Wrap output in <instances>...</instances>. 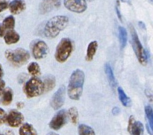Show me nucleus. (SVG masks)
Wrapping results in <instances>:
<instances>
[{
	"label": "nucleus",
	"mask_w": 153,
	"mask_h": 135,
	"mask_svg": "<svg viewBox=\"0 0 153 135\" xmlns=\"http://www.w3.org/2000/svg\"><path fill=\"white\" fill-rule=\"evenodd\" d=\"M68 24H69L68 17L64 15L54 16L45 23L43 28V35L48 38H56L62 30H64L66 28Z\"/></svg>",
	"instance_id": "nucleus-1"
},
{
	"label": "nucleus",
	"mask_w": 153,
	"mask_h": 135,
	"mask_svg": "<svg viewBox=\"0 0 153 135\" xmlns=\"http://www.w3.org/2000/svg\"><path fill=\"white\" fill-rule=\"evenodd\" d=\"M85 83V73L81 69L73 72L68 85V95L73 100H78L81 96Z\"/></svg>",
	"instance_id": "nucleus-2"
},
{
	"label": "nucleus",
	"mask_w": 153,
	"mask_h": 135,
	"mask_svg": "<svg viewBox=\"0 0 153 135\" xmlns=\"http://www.w3.org/2000/svg\"><path fill=\"white\" fill-rule=\"evenodd\" d=\"M129 30H130V33H131V44H132V47H133L134 52L136 55V57L141 64L146 65L148 61V53L143 49V45L139 39L136 30L132 26V25H129Z\"/></svg>",
	"instance_id": "nucleus-3"
},
{
	"label": "nucleus",
	"mask_w": 153,
	"mask_h": 135,
	"mask_svg": "<svg viewBox=\"0 0 153 135\" xmlns=\"http://www.w3.org/2000/svg\"><path fill=\"white\" fill-rule=\"evenodd\" d=\"M5 57L9 62L15 66H21L28 61L30 53L22 48H18L15 50H7Z\"/></svg>",
	"instance_id": "nucleus-4"
},
{
	"label": "nucleus",
	"mask_w": 153,
	"mask_h": 135,
	"mask_svg": "<svg viewBox=\"0 0 153 135\" xmlns=\"http://www.w3.org/2000/svg\"><path fill=\"white\" fill-rule=\"evenodd\" d=\"M74 49L73 42L69 38H63L58 43L55 51V59L59 63H64L68 60Z\"/></svg>",
	"instance_id": "nucleus-5"
},
{
	"label": "nucleus",
	"mask_w": 153,
	"mask_h": 135,
	"mask_svg": "<svg viewBox=\"0 0 153 135\" xmlns=\"http://www.w3.org/2000/svg\"><path fill=\"white\" fill-rule=\"evenodd\" d=\"M23 89L28 98L37 97L44 92V84L38 77H32L26 82Z\"/></svg>",
	"instance_id": "nucleus-6"
},
{
	"label": "nucleus",
	"mask_w": 153,
	"mask_h": 135,
	"mask_svg": "<svg viewBox=\"0 0 153 135\" xmlns=\"http://www.w3.org/2000/svg\"><path fill=\"white\" fill-rule=\"evenodd\" d=\"M64 5L69 11L74 13H83L87 9L85 0H64Z\"/></svg>",
	"instance_id": "nucleus-7"
},
{
	"label": "nucleus",
	"mask_w": 153,
	"mask_h": 135,
	"mask_svg": "<svg viewBox=\"0 0 153 135\" xmlns=\"http://www.w3.org/2000/svg\"><path fill=\"white\" fill-rule=\"evenodd\" d=\"M48 52H49V47L45 41H37L36 42L33 43L32 47V53L35 59H43L47 56Z\"/></svg>",
	"instance_id": "nucleus-8"
},
{
	"label": "nucleus",
	"mask_w": 153,
	"mask_h": 135,
	"mask_svg": "<svg viewBox=\"0 0 153 135\" xmlns=\"http://www.w3.org/2000/svg\"><path fill=\"white\" fill-rule=\"evenodd\" d=\"M67 114L66 111L64 110H61L55 114L54 117L51 119L50 122V127L53 131H58L62 128L66 123Z\"/></svg>",
	"instance_id": "nucleus-9"
},
{
	"label": "nucleus",
	"mask_w": 153,
	"mask_h": 135,
	"mask_svg": "<svg viewBox=\"0 0 153 135\" xmlns=\"http://www.w3.org/2000/svg\"><path fill=\"white\" fill-rule=\"evenodd\" d=\"M24 120V117L21 112L13 110L9 112V114H7V122L8 125L11 127H19L22 124Z\"/></svg>",
	"instance_id": "nucleus-10"
},
{
	"label": "nucleus",
	"mask_w": 153,
	"mask_h": 135,
	"mask_svg": "<svg viewBox=\"0 0 153 135\" xmlns=\"http://www.w3.org/2000/svg\"><path fill=\"white\" fill-rule=\"evenodd\" d=\"M60 6L61 0H42L39 4L38 10L41 14H45L59 8Z\"/></svg>",
	"instance_id": "nucleus-11"
},
{
	"label": "nucleus",
	"mask_w": 153,
	"mask_h": 135,
	"mask_svg": "<svg viewBox=\"0 0 153 135\" xmlns=\"http://www.w3.org/2000/svg\"><path fill=\"white\" fill-rule=\"evenodd\" d=\"M65 88L62 86L53 94L51 99L50 104L53 109L58 110L63 106L65 102Z\"/></svg>",
	"instance_id": "nucleus-12"
},
{
	"label": "nucleus",
	"mask_w": 153,
	"mask_h": 135,
	"mask_svg": "<svg viewBox=\"0 0 153 135\" xmlns=\"http://www.w3.org/2000/svg\"><path fill=\"white\" fill-rule=\"evenodd\" d=\"M128 131L131 135H143V126L133 116H130L128 123Z\"/></svg>",
	"instance_id": "nucleus-13"
},
{
	"label": "nucleus",
	"mask_w": 153,
	"mask_h": 135,
	"mask_svg": "<svg viewBox=\"0 0 153 135\" xmlns=\"http://www.w3.org/2000/svg\"><path fill=\"white\" fill-rule=\"evenodd\" d=\"M15 26V19L13 16H8L3 20L0 25V37H3L6 32L10 30H14Z\"/></svg>",
	"instance_id": "nucleus-14"
},
{
	"label": "nucleus",
	"mask_w": 153,
	"mask_h": 135,
	"mask_svg": "<svg viewBox=\"0 0 153 135\" xmlns=\"http://www.w3.org/2000/svg\"><path fill=\"white\" fill-rule=\"evenodd\" d=\"M10 11L14 14H19L26 9V3L23 0H13L8 4Z\"/></svg>",
	"instance_id": "nucleus-15"
},
{
	"label": "nucleus",
	"mask_w": 153,
	"mask_h": 135,
	"mask_svg": "<svg viewBox=\"0 0 153 135\" xmlns=\"http://www.w3.org/2000/svg\"><path fill=\"white\" fill-rule=\"evenodd\" d=\"M4 41L7 45H12V44H16L20 40V36L16 31L14 30H10L6 32L4 34Z\"/></svg>",
	"instance_id": "nucleus-16"
},
{
	"label": "nucleus",
	"mask_w": 153,
	"mask_h": 135,
	"mask_svg": "<svg viewBox=\"0 0 153 135\" xmlns=\"http://www.w3.org/2000/svg\"><path fill=\"white\" fill-rule=\"evenodd\" d=\"M97 48L98 43L97 41H93L88 44L85 57L87 61H91L93 59V57H94L96 52H97Z\"/></svg>",
	"instance_id": "nucleus-17"
},
{
	"label": "nucleus",
	"mask_w": 153,
	"mask_h": 135,
	"mask_svg": "<svg viewBox=\"0 0 153 135\" xmlns=\"http://www.w3.org/2000/svg\"><path fill=\"white\" fill-rule=\"evenodd\" d=\"M0 96L2 97V103L5 106L10 105L13 101V91L10 88H5L4 90L2 91Z\"/></svg>",
	"instance_id": "nucleus-18"
},
{
	"label": "nucleus",
	"mask_w": 153,
	"mask_h": 135,
	"mask_svg": "<svg viewBox=\"0 0 153 135\" xmlns=\"http://www.w3.org/2000/svg\"><path fill=\"white\" fill-rule=\"evenodd\" d=\"M105 75L107 76L108 81L109 83V85L112 87V88H114L116 87V79H115L114 73H113V71H112V68L110 66V64H105Z\"/></svg>",
	"instance_id": "nucleus-19"
},
{
	"label": "nucleus",
	"mask_w": 153,
	"mask_h": 135,
	"mask_svg": "<svg viewBox=\"0 0 153 135\" xmlns=\"http://www.w3.org/2000/svg\"><path fill=\"white\" fill-rule=\"evenodd\" d=\"M19 135H37L35 129L31 124L25 123L19 129Z\"/></svg>",
	"instance_id": "nucleus-20"
},
{
	"label": "nucleus",
	"mask_w": 153,
	"mask_h": 135,
	"mask_svg": "<svg viewBox=\"0 0 153 135\" xmlns=\"http://www.w3.org/2000/svg\"><path fill=\"white\" fill-rule=\"evenodd\" d=\"M118 35H119V41L120 45V49H123L127 45V41H128V33L125 28L120 26L118 29Z\"/></svg>",
	"instance_id": "nucleus-21"
},
{
	"label": "nucleus",
	"mask_w": 153,
	"mask_h": 135,
	"mask_svg": "<svg viewBox=\"0 0 153 135\" xmlns=\"http://www.w3.org/2000/svg\"><path fill=\"white\" fill-rule=\"evenodd\" d=\"M117 93H118L119 100L120 101V103H122V105L126 107H130L131 104V100H130V98L127 96V95L125 94L124 90H123L120 87H119V88H117Z\"/></svg>",
	"instance_id": "nucleus-22"
},
{
	"label": "nucleus",
	"mask_w": 153,
	"mask_h": 135,
	"mask_svg": "<svg viewBox=\"0 0 153 135\" xmlns=\"http://www.w3.org/2000/svg\"><path fill=\"white\" fill-rule=\"evenodd\" d=\"M44 84V91H50L55 87L56 84V80H55L54 76H46L43 81Z\"/></svg>",
	"instance_id": "nucleus-23"
},
{
	"label": "nucleus",
	"mask_w": 153,
	"mask_h": 135,
	"mask_svg": "<svg viewBox=\"0 0 153 135\" xmlns=\"http://www.w3.org/2000/svg\"><path fill=\"white\" fill-rule=\"evenodd\" d=\"M28 72L30 74L31 76L33 77H37L38 76H39L41 73V69L40 66L38 65V63L36 62H32L28 65Z\"/></svg>",
	"instance_id": "nucleus-24"
},
{
	"label": "nucleus",
	"mask_w": 153,
	"mask_h": 135,
	"mask_svg": "<svg viewBox=\"0 0 153 135\" xmlns=\"http://www.w3.org/2000/svg\"><path fill=\"white\" fill-rule=\"evenodd\" d=\"M79 135H96L93 129L85 124H81L78 126Z\"/></svg>",
	"instance_id": "nucleus-25"
},
{
	"label": "nucleus",
	"mask_w": 153,
	"mask_h": 135,
	"mask_svg": "<svg viewBox=\"0 0 153 135\" xmlns=\"http://www.w3.org/2000/svg\"><path fill=\"white\" fill-rule=\"evenodd\" d=\"M145 114L148 122V125L153 131V111L151 106H146L145 107Z\"/></svg>",
	"instance_id": "nucleus-26"
},
{
	"label": "nucleus",
	"mask_w": 153,
	"mask_h": 135,
	"mask_svg": "<svg viewBox=\"0 0 153 135\" xmlns=\"http://www.w3.org/2000/svg\"><path fill=\"white\" fill-rule=\"evenodd\" d=\"M69 116L70 120L74 124H76L78 122V111L76 107H71L69 110Z\"/></svg>",
	"instance_id": "nucleus-27"
},
{
	"label": "nucleus",
	"mask_w": 153,
	"mask_h": 135,
	"mask_svg": "<svg viewBox=\"0 0 153 135\" xmlns=\"http://www.w3.org/2000/svg\"><path fill=\"white\" fill-rule=\"evenodd\" d=\"M7 119V114L3 109L0 108V125H2L6 122Z\"/></svg>",
	"instance_id": "nucleus-28"
},
{
	"label": "nucleus",
	"mask_w": 153,
	"mask_h": 135,
	"mask_svg": "<svg viewBox=\"0 0 153 135\" xmlns=\"http://www.w3.org/2000/svg\"><path fill=\"white\" fill-rule=\"evenodd\" d=\"M8 7V3L7 2H0V12L3 11L4 10H6Z\"/></svg>",
	"instance_id": "nucleus-29"
},
{
	"label": "nucleus",
	"mask_w": 153,
	"mask_h": 135,
	"mask_svg": "<svg viewBox=\"0 0 153 135\" xmlns=\"http://www.w3.org/2000/svg\"><path fill=\"white\" fill-rule=\"evenodd\" d=\"M116 12H117V16H118L119 19H120V21H122V16H121V14H120V13L119 4H118V2H117V7H116Z\"/></svg>",
	"instance_id": "nucleus-30"
},
{
	"label": "nucleus",
	"mask_w": 153,
	"mask_h": 135,
	"mask_svg": "<svg viewBox=\"0 0 153 135\" xmlns=\"http://www.w3.org/2000/svg\"><path fill=\"white\" fill-rule=\"evenodd\" d=\"M5 89V82L2 80H0V94L2 91Z\"/></svg>",
	"instance_id": "nucleus-31"
},
{
	"label": "nucleus",
	"mask_w": 153,
	"mask_h": 135,
	"mask_svg": "<svg viewBox=\"0 0 153 135\" xmlns=\"http://www.w3.org/2000/svg\"><path fill=\"white\" fill-rule=\"evenodd\" d=\"M120 109L119 107H114L113 109H112V114H115V115H117V114H119L120 113Z\"/></svg>",
	"instance_id": "nucleus-32"
},
{
	"label": "nucleus",
	"mask_w": 153,
	"mask_h": 135,
	"mask_svg": "<svg viewBox=\"0 0 153 135\" xmlns=\"http://www.w3.org/2000/svg\"><path fill=\"white\" fill-rule=\"evenodd\" d=\"M2 76H3V69H2V64H0V80L2 79Z\"/></svg>",
	"instance_id": "nucleus-33"
},
{
	"label": "nucleus",
	"mask_w": 153,
	"mask_h": 135,
	"mask_svg": "<svg viewBox=\"0 0 153 135\" xmlns=\"http://www.w3.org/2000/svg\"><path fill=\"white\" fill-rule=\"evenodd\" d=\"M23 103H18V104H17V107H18V109H22V107H23Z\"/></svg>",
	"instance_id": "nucleus-34"
},
{
	"label": "nucleus",
	"mask_w": 153,
	"mask_h": 135,
	"mask_svg": "<svg viewBox=\"0 0 153 135\" xmlns=\"http://www.w3.org/2000/svg\"><path fill=\"white\" fill-rule=\"evenodd\" d=\"M5 135H14V132L11 131H7L6 133H5Z\"/></svg>",
	"instance_id": "nucleus-35"
},
{
	"label": "nucleus",
	"mask_w": 153,
	"mask_h": 135,
	"mask_svg": "<svg viewBox=\"0 0 153 135\" xmlns=\"http://www.w3.org/2000/svg\"><path fill=\"white\" fill-rule=\"evenodd\" d=\"M47 135H58V134H56V133H53V132H52V133H49Z\"/></svg>",
	"instance_id": "nucleus-36"
},
{
	"label": "nucleus",
	"mask_w": 153,
	"mask_h": 135,
	"mask_svg": "<svg viewBox=\"0 0 153 135\" xmlns=\"http://www.w3.org/2000/svg\"><path fill=\"white\" fill-rule=\"evenodd\" d=\"M85 1H89V2H91V1H93V0H85Z\"/></svg>",
	"instance_id": "nucleus-37"
},
{
	"label": "nucleus",
	"mask_w": 153,
	"mask_h": 135,
	"mask_svg": "<svg viewBox=\"0 0 153 135\" xmlns=\"http://www.w3.org/2000/svg\"><path fill=\"white\" fill-rule=\"evenodd\" d=\"M0 135H2V134H0Z\"/></svg>",
	"instance_id": "nucleus-38"
},
{
	"label": "nucleus",
	"mask_w": 153,
	"mask_h": 135,
	"mask_svg": "<svg viewBox=\"0 0 153 135\" xmlns=\"http://www.w3.org/2000/svg\"><path fill=\"white\" fill-rule=\"evenodd\" d=\"M122 1H123V0H122Z\"/></svg>",
	"instance_id": "nucleus-39"
}]
</instances>
